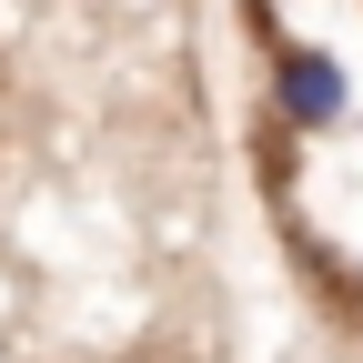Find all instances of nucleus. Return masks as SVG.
Segmentation results:
<instances>
[{"label":"nucleus","instance_id":"f257e3e1","mask_svg":"<svg viewBox=\"0 0 363 363\" xmlns=\"http://www.w3.org/2000/svg\"><path fill=\"white\" fill-rule=\"evenodd\" d=\"M272 111H283L293 131H333V121L353 111L343 61H333V51H313V40H293V51L272 61Z\"/></svg>","mask_w":363,"mask_h":363}]
</instances>
